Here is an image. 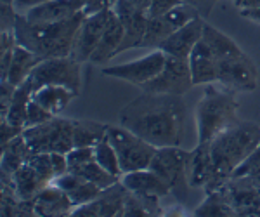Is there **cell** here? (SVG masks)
<instances>
[{"mask_svg": "<svg viewBox=\"0 0 260 217\" xmlns=\"http://www.w3.org/2000/svg\"><path fill=\"white\" fill-rule=\"evenodd\" d=\"M186 115L182 96L144 92L121 108L120 123L156 148L180 146L186 136Z\"/></svg>", "mask_w": 260, "mask_h": 217, "instance_id": "obj_1", "label": "cell"}, {"mask_svg": "<svg viewBox=\"0 0 260 217\" xmlns=\"http://www.w3.org/2000/svg\"><path fill=\"white\" fill-rule=\"evenodd\" d=\"M85 16V12L80 11L78 14L57 23H31L26 16L19 14L14 30L16 39L19 45L30 49L44 59L71 56L75 37Z\"/></svg>", "mask_w": 260, "mask_h": 217, "instance_id": "obj_2", "label": "cell"}, {"mask_svg": "<svg viewBox=\"0 0 260 217\" xmlns=\"http://www.w3.org/2000/svg\"><path fill=\"white\" fill-rule=\"evenodd\" d=\"M260 144V125L238 120L210 143V151L217 174L228 181L234 170L248 158Z\"/></svg>", "mask_w": 260, "mask_h": 217, "instance_id": "obj_3", "label": "cell"}, {"mask_svg": "<svg viewBox=\"0 0 260 217\" xmlns=\"http://www.w3.org/2000/svg\"><path fill=\"white\" fill-rule=\"evenodd\" d=\"M207 83L203 98L196 106V131L198 144L212 143L222 131L238 122V103L234 90Z\"/></svg>", "mask_w": 260, "mask_h": 217, "instance_id": "obj_4", "label": "cell"}, {"mask_svg": "<svg viewBox=\"0 0 260 217\" xmlns=\"http://www.w3.org/2000/svg\"><path fill=\"white\" fill-rule=\"evenodd\" d=\"M151 170L160 176L169 184L170 193L180 203H186L191 191V169L192 151H184L180 146H163L156 148Z\"/></svg>", "mask_w": 260, "mask_h": 217, "instance_id": "obj_5", "label": "cell"}, {"mask_svg": "<svg viewBox=\"0 0 260 217\" xmlns=\"http://www.w3.org/2000/svg\"><path fill=\"white\" fill-rule=\"evenodd\" d=\"M108 141L113 144L118 155L121 172H134V170L149 169L153 157L156 153V146L148 143L123 125H108Z\"/></svg>", "mask_w": 260, "mask_h": 217, "instance_id": "obj_6", "label": "cell"}, {"mask_svg": "<svg viewBox=\"0 0 260 217\" xmlns=\"http://www.w3.org/2000/svg\"><path fill=\"white\" fill-rule=\"evenodd\" d=\"M23 137L31 153H68L73 144V120L52 116L40 125L26 127Z\"/></svg>", "mask_w": 260, "mask_h": 217, "instance_id": "obj_7", "label": "cell"}, {"mask_svg": "<svg viewBox=\"0 0 260 217\" xmlns=\"http://www.w3.org/2000/svg\"><path fill=\"white\" fill-rule=\"evenodd\" d=\"M26 80L31 83L33 90L44 85H64L78 96L82 90V63L71 56L49 57L33 70Z\"/></svg>", "mask_w": 260, "mask_h": 217, "instance_id": "obj_8", "label": "cell"}, {"mask_svg": "<svg viewBox=\"0 0 260 217\" xmlns=\"http://www.w3.org/2000/svg\"><path fill=\"white\" fill-rule=\"evenodd\" d=\"M217 82L234 92H251L257 89L258 68L246 52H236L219 61Z\"/></svg>", "mask_w": 260, "mask_h": 217, "instance_id": "obj_9", "label": "cell"}, {"mask_svg": "<svg viewBox=\"0 0 260 217\" xmlns=\"http://www.w3.org/2000/svg\"><path fill=\"white\" fill-rule=\"evenodd\" d=\"M192 83V75L189 68V59L167 54V63L163 70L153 80L141 85L144 92H158V94H177L184 96Z\"/></svg>", "mask_w": 260, "mask_h": 217, "instance_id": "obj_10", "label": "cell"}, {"mask_svg": "<svg viewBox=\"0 0 260 217\" xmlns=\"http://www.w3.org/2000/svg\"><path fill=\"white\" fill-rule=\"evenodd\" d=\"M167 63V54L156 49L148 56L141 57V59L123 63V65H115L103 68V73L113 78H120V80L130 82L134 85H144L146 82L153 80L158 73L163 70Z\"/></svg>", "mask_w": 260, "mask_h": 217, "instance_id": "obj_11", "label": "cell"}, {"mask_svg": "<svg viewBox=\"0 0 260 217\" xmlns=\"http://www.w3.org/2000/svg\"><path fill=\"white\" fill-rule=\"evenodd\" d=\"M236 215L260 217V190L251 176H231L220 188Z\"/></svg>", "mask_w": 260, "mask_h": 217, "instance_id": "obj_12", "label": "cell"}, {"mask_svg": "<svg viewBox=\"0 0 260 217\" xmlns=\"http://www.w3.org/2000/svg\"><path fill=\"white\" fill-rule=\"evenodd\" d=\"M110 14H111V7L85 16L82 26L78 28L77 37H75L73 51H71V57L73 59H77L78 63L90 61L101 37H103L104 30H106Z\"/></svg>", "mask_w": 260, "mask_h": 217, "instance_id": "obj_13", "label": "cell"}, {"mask_svg": "<svg viewBox=\"0 0 260 217\" xmlns=\"http://www.w3.org/2000/svg\"><path fill=\"white\" fill-rule=\"evenodd\" d=\"M113 9L118 14V18L123 24L125 37L120 45V52H125L132 47H139L142 39H144L146 26H148V12L141 7L134 6L130 0H115Z\"/></svg>", "mask_w": 260, "mask_h": 217, "instance_id": "obj_14", "label": "cell"}, {"mask_svg": "<svg viewBox=\"0 0 260 217\" xmlns=\"http://www.w3.org/2000/svg\"><path fill=\"white\" fill-rule=\"evenodd\" d=\"M128 190L123 186V182L118 181L113 186L103 190L92 202L73 208L71 215L77 217H108V215H121L125 198Z\"/></svg>", "mask_w": 260, "mask_h": 217, "instance_id": "obj_15", "label": "cell"}, {"mask_svg": "<svg viewBox=\"0 0 260 217\" xmlns=\"http://www.w3.org/2000/svg\"><path fill=\"white\" fill-rule=\"evenodd\" d=\"M222 179L215 170L210 151V143H200L192 149V169H191V186L203 188L205 193H212L224 186Z\"/></svg>", "mask_w": 260, "mask_h": 217, "instance_id": "obj_16", "label": "cell"}, {"mask_svg": "<svg viewBox=\"0 0 260 217\" xmlns=\"http://www.w3.org/2000/svg\"><path fill=\"white\" fill-rule=\"evenodd\" d=\"M205 23H207V21H205V18H201V16L189 21V23L184 24L182 28L175 30L170 37H167L158 49L165 54H169V56H177V57H184V59H189L192 49H194L196 44L203 39Z\"/></svg>", "mask_w": 260, "mask_h": 217, "instance_id": "obj_17", "label": "cell"}, {"mask_svg": "<svg viewBox=\"0 0 260 217\" xmlns=\"http://www.w3.org/2000/svg\"><path fill=\"white\" fill-rule=\"evenodd\" d=\"M120 181L123 182V186L128 191L142 195V197L161 200L167 195H170L169 184L151 169H141V170H134V172H127L121 176Z\"/></svg>", "mask_w": 260, "mask_h": 217, "instance_id": "obj_18", "label": "cell"}, {"mask_svg": "<svg viewBox=\"0 0 260 217\" xmlns=\"http://www.w3.org/2000/svg\"><path fill=\"white\" fill-rule=\"evenodd\" d=\"M123 37H125L123 24H121V21L118 18V14L115 12V9L111 7V14H110V19H108L106 30H104L98 47H95V51L90 57L92 65H103V63L118 56Z\"/></svg>", "mask_w": 260, "mask_h": 217, "instance_id": "obj_19", "label": "cell"}, {"mask_svg": "<svg viewBox=\"0 0 260 217\" xmlns=\"http://www.w3.org/2000/svg\"><path fill=\"white\" fill-rule=\"evenodd\" d=\"M189 68L192 75V83L201 85V83H213L217 82V73H219V63H217L215 54L207 45V42L201 39L196 47L192 49L189 56Z\"/></svg>", "mask_w": 260, "mask_h": 217, "instance_id": "obj_20", "label": "cell"}, {"mask_svg": "<svg viewBox=\"0 0 260 217\" xmlns=\"http://www.w3.org/2000/svg\"><path fill=\"white\" fill-rule=\"evenodd\" d=\"M52 184L61 188V190L68 195L71 203H73V208L92 202V200L103 191V188H99L98 184H94V182L87 181V179H83L82 176H78V174L71 172V170H68V172H64L62 176L54 179Z\"/></svg>", "mask_w": 260, "mask_h": 217, "instance_id": "obj_21", "label": "cell"}, {"mask_svg": "<svg viewBox=\"0 0 260 217\" xmlns=\"http://www.w3.org/2000/svg\"><path fill=\"white\" fill-rule=\"evenodd\" d=\"M73 203L68 195L50 182L37 195L35 215H71Z\"/></svg>", "mask_w": 260, "mask_h": 217, "instance_id": "obj_22", "label": "cell"}, {"mask_svg": "<svg viewBox=\"0 0 260 217\" xmlns=\"http://www.w3.org/2000/svg\"><path fill=\"white\" fill-rule=\"evenodd\" d=\"M78 12H80V7L73 0H49V2L33 7L24 16L31 23H57V21H64Z\"/></svg>", "mask_w": 260, "mask_h": 217, "instance_id": "obj_23", "label": "cell"}, {"mask_svg": "<svg viewBox=\"0 0 260 217\" xmlns=\"http://www.w3.org/2000/svg\"><path fill=\"white\" fill-rule=\"evenodd\" d=\"M42 61H44L42 56L18 44L14 47V52H12V61L9 66V73H7V80L12 85L19 87L23 82H26V78L30 77L31 72Z\"/></svg>", "mask_w": 260, "mask_h": 217, "instance_id": "obj_24", "label": "cell"}, {"mask_svg": "<svg viewBox=\"0 0 260 217\" xmlns=\"http://www.w3.org/2000/svg\"><path fill=\"white\" fill-rule=\"evenodd\" d=\"M73 98H77L75 92L64 85H44L35 89L31 94L33 101H37L52 115H61Z\"/></svg>", "mask_w": 260, "mask_h": 217, "instance_id": "obj_25", "label": "cell"}, {"mask_svg": "<svg viewBox=\"0 0 260 217\" xmlns=\"http://www.w3.org/2000/svg\"><path fill=\"white\" fill-rule=\"evenodd\" d=\"M12 179H14V186H16V191H18L19 198H23V200H35L37 195H39L45 186L50 184L49 181H45V179L28 164L19 167L14 172Z\"/></svg>", "mask_w": 260, "mask_h": 217, "instance_id": "obj_26", "label": "cell"}, {"mask_svg": "<svg viewBox=\"0 0 260 217\" xmlns=\"http://www.w3.org/2000/svg\"><path fill=\"white\" fill-rule=\"evenodd\" d=\"M31 157V149L26 144L23 134H19L18 137L11 141L6 148H2V160H0V170L4 174H9L14 176V172L23 167L28 162V158Z\"/></svg>", "mask_w": 260, "mask_h": 217, "instance_id": "obj_27", "label": "cell"}, {"mask_svg": "<svg viewBox=\"0 0 260 217\" xmlns=\"http://www.w3.org/2000/svg\"><path fill=\"white\" fill-rule=\"evenodd\" d=\"M123 217H148V215H165V208L161 207L160 198L142 197V195L128 191L125 198L123 208H121Z\"/></svg>", "mask_w": 260, "mask_h": 217, "instance_id": "obj_28", "label": "cell"}, {"mask_svg": "<svg viewBox=\"0 0 260 217\" xmlns=\"http://www.w3.org/2000/svg\"><path fill=\"white\" fill-rule=\"evenodd\" d=\"M108 125L94 120H73V144L77 148L95 146L106 137Z\"/></svg>", "mask_w": 260, "mask_h": 217, "instance_id": "obj_29", "label": "cell"}, {"mask_svg": "<svg viewBox=\"0 0 260 217\" xmlns=\"http://www.w3.org/2000/svg\"><path fill=\"white\" fill-rule=\"evenodd\" d=\"M31 94H33V87L30 82H23L21 85L16 89L14 98L11 101V106L7 110V115L0 120H7L12 125H18V127L24 129V122H26V113H28V104L31 101Z\"/></svg>", "mask_w": 260, "mask_h": 217, "instance_id": "obj_30", "label": "cell"}, {"mask_svg": "<svg viewBox=\"0 0 260 217\" xmlns=\"http://www.w3.org/2000/svg\"><path fill=\"white\" fill-rule=\"evenodd\" d=\"M192 215L196 217H231L236 215L234 207L228 202V198L224 197L220 190L207 193L203 202L194 208Z\"/></svg>", "mask_w": 260, "mask_h": 217, "instance_id": "obj_31", "label": "cell"}, {"mask_svg": "<svg viewBox=\"0 0 260 217\" xmlns=\"http://www.w3.org/2000/svg\"><path fill=\"white\" fill-rule=\"evenodd\" d=\"M203 40L207 42V45L212 49V52L215 54L217 63L228 56L241 52V47L236 44V42L233 39H229L228 35H224V33L219 32L215 26H212V24H208V23H205Z\"/></svg>", "mask_w": 260, "mask_h": 217, "instance_id": "obj_32", "label": "cell"}, {"mask_svg": "<svg viewBox=\"0 0 260 217\" xmlns=\"http://www.w3.org/2000/svg\"><path fill=\"white\" fill-rule=\"evenodd\" d=\"M71 172L78 174V176H82L83 179H87V181L94 182V184H98L99 188H103V190H106V188H110L115 184V182L120 181V177H116L115 174L108 172L103 165H99L98 162H95V158L90 162H87V164H83L82 167H78V169L71 170Z\"/></svg>", "mask_w": 260, "mask_h": 217, "instance_id": "obj_33", "label": "cell"}, {"mask_svg": "<svg viewBox=\"0 0 260 217\" xmlns=\"http://www.w3.org/2000/svg\"><path fill=\"white\" fill-rule=\"evenodd\" d=\"M175 30L170 26V23L167 21L163 16L158 18H149L148 19V26H146L144 39H142L139 47H160L161 42L170 37Z\"/></svg>", "mask_w": 260, "mask_h": 217, "instance_id": "obj_34", "label": "cell"}, {"mask_svg": "<svg viewBox=\"0 0 260 217\" xmlns=\"http://www.w3.org/2000/svg\"><path fill=\"white\" fill-rule=\"evenodd\" d=\"M94 149H95V162H98L99 165H103L104 169L108 170V172L115 174L116 177L121 179L123 172H121L118 155H116L113 144L110 143V141H108V137L101 139L99 143L94 146Z\"/></svg>", "mask_w": 260, "mask_h": 217, "instance_id": "obj_35", "label": "cell"}, {"mask_svg": "<svg viewBox=\"0 0 260 217\" xmlns=\"http://www.w3.org/2000/svg\"><path fill=\"white\" fill-rule=\"evenodd\" d=\"M26 164L31 165L33 169H35L37 172L45 179V181L52 182L54 179H56V172H54L50 153H31V157L28 158Z\"/></svg>", "mask_w": 260, "mask_h": 217, "instance_id": "obj_36", "label": "cell"}, {"mask_svg": "<svg viewBox=\"0 0 260 217\" xmlns=\"http://www.w3.org/2000/svg\"><path fill=\"white\" fill-rule=\"evenodd\" d=\"M66 158H68V169L75 170L78 167H82L87 162L94 160L95 158V149L94 146H85V148H77L75 146L71 151L66 153Z\"/></svg>", "mask_w": 260, "mask_h": 217, "instance_id": "obj_37", "label": "cell"}, {"mask_svg": "<svg viewBox=\"0 0 260 217\" xmlns=\"http://www.w3.org/2000/svg\"><path fill=\"white\" fill-rule=\"evenodd\" d=\"M52 116H56V115H52L50 111L45 110L44 106H40L39 103L31 99L30 104H28V113H26V122H24V129L47 122V120H50Z\"/></svg>", "mask_w": 260, "mask_h": 217, "instance_id": "obj_38", "label": "cell"}, {"mask_svg": "<svg viewBox=\"0 0 260 217\" xmlns=\"http://www.w3.org/2000/svg\"><path fill=\"white\" fill-rule=\"evenodd\" d=\"M260 172V144L253 149V153L233 172V176H255Z\"/></svg>", "mask_w": 260, "mask_h": 217, "instance_id": "obj_39", "label": "cell"}, {"mask_svg": "<svg viewBox=\"0 0 260 217\" xmlns=\"http://www.w3.org/2000/svg\"><path fill=\"white\" fill-rule=\"evenodd\" d=\"M0 32H14L16 30V21H18V11L14 9L12 4H2L0 6Z\"/></svg>", "mask_w": 260, "mask_h": 217, "instance_id": "obj_40", "label": "cell"}, {"mask_svg": "<svg viewBox=\"0 0 260 217\" xmlns=\"http://www.w3.org/2000/svg\"><path fill=\"white\" fill-rule=\"evenodd\" d=\"M18 87L12 85L9 80H2L0 82V118L7 115V110L11 106V101L14 98V92Z\"/></svg>", "mask_w": 260, "mask_h": 217, "instance_id": "obj_41", "label": "cell"}, {"mask_svg": "<svg viewBox=\"0 0 260 217\" xmlns=\"http://www.w3.org/2000/svg\"><path fill=\"white\" fill-rule=\"evenodd\" d=\"M24 129L18 127V125H12L7 120H0V148H6L14 137L23 134Z\"/></svg>", "mask_w": 260, "mask_h": 217, "instance_id": "obj_42", "label": "cell"}, {"mask_svg": "<svg viewBox=\"0 0 260 217\" xmlns=\"http://www.w3.org/2000/svg\"><path fill=\"white\" fill-rule=\"evenodd\" d=\"M179 4H182L180 0H151L148 7V16L149 18H158V16L167 14L174 7H177Z\"/></svg>", "mask_w": 260, "mask_h": 217, "instance_id": "obj_43", "label": "cell"}, {"mask_svg": "<svg viewBox=\"0 0 260 217\" xmlns=\"http://www.w3.org/2000/svg\"><path fill=\"white\" fill-rule=\"evenodd\" d=\"M80 11H83L85 14H94L98 11L108 9V7H113L115 0H73Z\"/></svg>", "mask_w": 260, "mask_h": 217, "instance_id": "obj_44", "label": "cell"}, {"mask_svg": "<svg viewBox=\"0 0 260 217\" xmlns=\"http://www.w3.org/2000/svg\"><path fill=\"white\" fill-rule=\"evenodd\" d=\"M180 2L187 4V6H192L201 16H203V18H208L213 9V6L217 4V0H180Z\"/></svg>", "mask_w": 260, "mask_h": 217, "instance_id": "obj_45", "label": "cell"}, {"mask_svg": "<svg viewBox=\"0 0 260 217\" xmlns=\"http://www.w3.org/2000/svg\"><path fill=\"white\" fill-rule=\"evenodd\" d=\"M50 158H52V167L54 172H56V177L62 176L64 172H68V158H66V153H50Z\"/></svg>", "mask_w": 260, "mask_h": 217, "instance_id": "obj_46", "label": "cell"}, {"mask_svg": "<svg viewBox=\"0 0 260 217\" xmlns=\"http://www.w3.org/2000/svg\"><path fill=\"white\" fill-rule=\"evenodd\" d=\"M49 2V0H14L12 2V6H14V9L18 11V14H26L28 11H31L33 7L40 6V4H45Z\"/></svg>", "mask_w": 260, "mask_h": 217, "instance_id": "obj_47", "label": "cell"}, {"mask_svg": "<svg viewBox=\"0 0 260 217\" xmlns=\"http://www.w3.org/2000/svg\"><path fill=\"white\" fill-rule=\"evenodd\" d=\"M240 14L243 16V18L260 24V6L258 7H248V9H240Z\"/></svg>", "mask_w": 260, "mask_h": 217, "instance_id": "obj_48", "label": "cell"}, {"mask_svg": "<svg viewBox=\"0 0 260 217\" xmlns=\"http://www.w3.org/2000/svg\"><path fill=\"white\" fill-rule=\"evenodd\" d=\"M234 6L238 9H248V7H258L260 0H234Z\"/></svg>", "mask_w": 260, "mask_h": 217, "instance_id": "obj_49", "label": "cell"}, {"mask_svg": "<svg viewBox=\"0 0 260 217\" xmlns=\"http://www.w3.org/2000/svg\"><path fill=\"white\" fill-rule=\"evenodd\" d=\"M130 2H132V4H134V6L141 7V9H144L146 12H148V7H149L151 0H130Z\"/></svg>", "mask_w": 260, "mask_h": 217, "instance_id": "obj_50", "label": "cell"}, {"mask_svg": "<svg viewBox=\"0 0 260 217\" xmlns=\"http://www.w3.org/2000/svg\"><path fill=\"white\" fill-rule=\"evenodd\" d=\"M251 179H253V182L257 184V188L260 190V172H258V174H255V176H251Z\"/></svg>", "mask_w": 260, "mask_h": 217, "instance_id": "obj_51", "label": "cell"}, {"mask_svg": "<svg viewBox=\"0 0 260 217\" xmlns=\"http://www.w3.org/2000/svg\"><path fill=\"white\" fill-rule=\"evenodd\" d=\"M14 0H0V4H12Z\"/></svg>", "mask_w": 260, "mask_h": 217, "instance_id": "obj_52", "label": "cell"}]
</instances>
